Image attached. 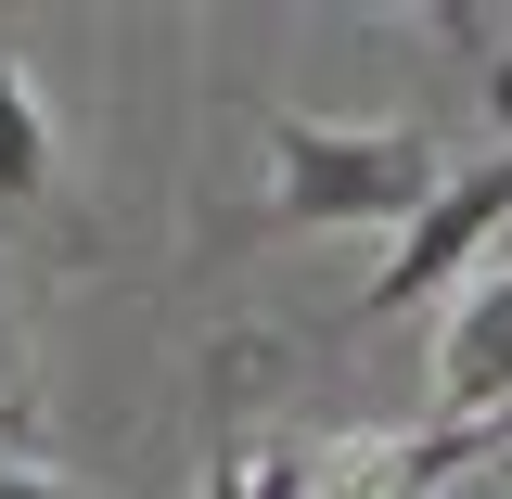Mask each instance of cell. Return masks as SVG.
<instances>
[{"label": "cell", "instance_id": "cell-1", "mask_svg": "<svg viewBox=\"0 0 512 499\" xmlns=\"http://www.w3.org/2000/svg\"><path fill=\"white\" fill-rule=\"evenodd\" d=\"M448 180L436 128L397 116H269V231H397Z\"/></svg>", "mask_w": 512, "mask_h": 499}, {"label": "cell", "instance_id": "cell-7", "mask_svg": "<svg viewBox=\"0 0 512 499\" xmlns=\"http://www.w3.org/2000/svg\"><path fill=\"white\" fill-rule=\"evenodd\" d=\"M205 499H244V461H205Z\"/></svg>", "mask_w": 512, "mask_h": 499}, {"label": "cell", "instance_id": "cell-3", "mask_svg": "<svg viewBox=\"0 0 512 499\" xmlns=\"http://www.w3.org/2000/svg\"><path fill=\"white\" fill-rule=\"evenodd\" d=\"M436 423H512V269H474L436 333Z\"/></svg>", "mask_w": 512, "mask_h": 499}, {"label": "cell", "instance_id": "cell-6", "mask_svg": "<svg viewBox=\"0 0 512 499\" xmlns=\"http://www.w3.org/2000/svg\"><path fill=\"white\" fill-rule=\"evenodd\" d=\"M0 499H77L64 474H39V461H0Z\"/></svg>", "mask_w": 512, "mask_h": 499}, {"label": "cell", "instance_id": "cell-5", "mask_svg": "<svg viewBox=\"0 0 512 499\" xmlns=\"http://www.w3.org/2000/svg\"><path fill=\"white\" fill-rule=\"evenodd\" d=\"M0 423H26V346H13V308H0Z\"/></svg>", "mask_w": 512, "mask_h": 499}, {"label": "cell", "instance_id": "cell-2", "mask_svg": "<svg viewBox=\"0 0 512 499\" xmlns=\"http://www.w3.org/2000/svg\"><path fill=\"white\" fill-rule=\"evenodd\" d=\"M487 231H512V154H474V167H448L436 205L397 231V256L372 269V295H359V320H397V308H423L436 282H461L474 256H487Z\"/></svg>", "mask_w": 512, "mask_h": 499}, {"label": "cell", "instance_id": "cell-4", "mask_svg": "<svg viewBox=\"0 0 512 499\" xmlns=\"http://www.w3.org/2000/svg\"><path fill=\"white\" fill-rule=\"evenodd\" d=\"M52 192V103H39V77L0 52V205H39Z\"/></svg>", "mask_w": 512, "mask_h": 499}]
</instances>
